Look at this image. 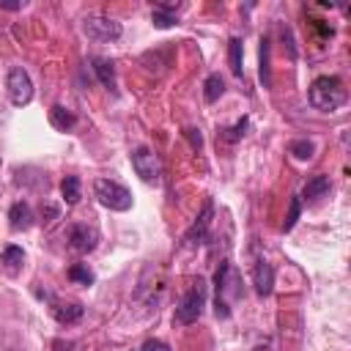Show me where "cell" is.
Here are the masks:
<instances>
[{"label":"cell","mask_w":351,"mask_h":351,"mask_svg":"<svg viewBox=\"0 0 351 351\" xmlns=\"http://www.w3.org/2000/svg\"><path fill=\"white\" fill-rule=\"evenodd\" d=\"M60 195H63V203L66 206H77L80 203V178L77 176H66L63 184H60Z\"/></svg>","instance_id":"19"},{"label":"cell","mask_w":351,"mask_h":351,"mask_svg":"<svg viewBox=\"0 0 351 351\" xmlns=\"http://www.w3.org/2000/svg\"><path fill=\"white\" fill-rule=\"evenodd\" d=\"M244 126H247V121H239L233 129H230V134H228V140H239L241 134H244Z\"/></svg>","instance_id":"26"},{"label":"cell","mask_w":351,"mask_h":351,"mask_svg":"<svg viewBox=\"0 0 351 351\" xmlns=\"http://www.w3.org/2000/svg\"><path fill=\"white\" fill-rule=\"evenodd\" d=\"M222 90H225V80H222L219 74H208L206 82H203V96H206V101H217V99L222 96Z\"/></svg>","instance_id":"20"},{"label":"cell","mask_w":351,"mask_h":351,"mask_svg":"<svg viewBox=\"0 0 351 351\" xmlns=\"http://www.w3.org/2000/svg\"><path fill=\"white\" fill-rule=\"evenodd\" d=\"M288 154H291L293 159H299V162H307V159H313L315 145H313V140H293V143L288 145Z\"/></svg>","instance_id":"21"},{"label":"cell","mask_w":351,"mask_h":351,"mask_svg":"<svg viewBox=\"0 0 351 351\" xmlns=\"http://www.w3.org/2000/svg\"><path fill=\"white\" fill-rule=\"evenodd\" d=\"M66 239H69V250H74V252H80V255H88V252H93L96 244H99V230H96L93 225H88V222H74V225L69 228Z\"/></svg>","instance_id":"6"},{"label":"cell","mask_w":351,"mask_h":351,"mask_svg":"<svg viewBox=\"0 0 351 351\" xmlns=\"http://www.w3.org/2000/svg\"><path fill=\"white\" fill-rule=\"evenodd\" d=\"M0 165H3V162H0Z\"/></svg>","instance_id":"30"},{"label":"cell","mask_w":351,"mask_h":351,"mask_svg":"<svg viewBox=\"0 0 351 351\" xmlns=\"http://www.w3.org/2000/svg\"><path fill=\"white\" fill-rule=\"evenodd\" d=\"M52 313H55L58 324H77V321L82 318L85 307H82L80 302H69V304H58V307H52Z\"/></svg>","instance_id":"15"},{"label":"cell","mask_w":351,"mask_h":351,"mask_svg":"<svg viewBox=\"0 0 351 351\" xmlns=\"http://www.w3.org/2000/svg\"><path fill=\"white\" fill-rule=\"evenodd\" d=\"M241 58H244V49H241V38H239V36H233V38H230V44H228V60H230V71H233L236 77H241V74H244Z\"/></svg>","instance_id":"18"},{"label":"cell","mask_w":351,"mask_h":351,"mask_svg":"<svg viewBox=\"0 0 351 351\" xmlns=\"http://www.w3.org/2000/svg\"><path fill=\"white\" fill-rule=\"evenodd\" d=\"M69 280H74V282H80V285H93V271L88 269V263H74L71 269H69Z\"/></svg>","instance_id":"22"},{"label":"cell","mask_w":351,"mask_h":351,"mask_svg":"<svg viewBox=\"0 0 351 351\" xmlns=\"http://www.w3.org/2000/svg\"><path fill=\"white\" fill-rule=\"evenodd\" d=\"M261 80L269 88L271 77H269V38H261Z\"/></svg>","instance_id":"23"},{"label":"cell","mask_w":351,"mask_h":351,"mask_svg":"<svg viewBox=\"0 0 351 351\" xmlns=\"http://www.w3.org/2000/svg\"><path fill=\"white\" fill-rule=\"evenodd\" d=\"M203 307H206V282L197 277V280L192 282V288L181 296V302H178V307H176V315H173V321H176L178 326L195 324V321L200 318Z\"/></svg>","instance_id":"2"},{"label":"cell","mask_w":351,"mask_h":351,"mask_svg":"<svg viewBox=\"0 0 351 351\" xmlns=\"http://www.w3.org/2000/svg\"><path fill=\"white\" fill-rule=\"evenodd\" d=\"M82 30L88 33V38L93 41H115L123 30H121V22L110 19V16H88Z\"/></svg>","instance_id":"7"},{"label":"cell","mask_w":351,"mask_h":351,"mask_svg":"<svg viewBox=\"0 0 351 351\" xmlns=\"http://www.w3.org/2000/svg\"><path fill=\"white\" fill-rule=\"evenodd\" d=\"M252 285H255V293L258 296H269L271 288H274V269L266 263V261H258L255 269H252Z\"/></svg>","instance_id":"10"},{"label":"cell","mask_w":351,"mask_h":351,"mask_svg":"<svg viewBox=\"0 0 351 351\" xmlns=\"http://www.w3.org/2000/svg\"><path fill=\"white\" fill-rule=\"evenodd\" d=\"M307 99H310V104H313L315 110H321V112H335L337 107L346 104V85H343L340 77H332V74L315 77L313 85H310V90H307Z\"/></svg>","instance_id":"1"},{"label":"cell","mask_w":351,"mask_h":351,"mask_svg":"<svg viewBox=\"0 0 351 351\" xmlns=\"http://www.w3.org/2000/svg\"><path fill=\"white\" fill-rule=\"evenodd\" d=\"M49 123H52L55 129H60V132H71V129L77 126V118H74V112L66 110L63 104H55V107L49 110Z\"/></svg>","instance_id":"14"},{"label":"cell","mask_w":351,"mask_h":351,"mask_svg":"<svg viewBox=\"0 0 351 351\" xmlns=\"http://www.w3.org/2000/svg\"><path fill=\"white\" fill-rule=\"evenodd\" d=\"M93 192H96L99 203L110 211H129L132 208V192L112 178H96Z\"/></svg>","instance_id":"3"},{"label":"cell","mask_w":351,"mask_h":351,"mask_svg":"<svg viewBox=\"0 0 351 351\" xmlns=\"http://www.w3.org/2000/svg\"><path fill=\"white\" fill-rule=\"evenodd\" d=\"M132 167L140 176V181L154 184V186L162 184V162H159V156L151 148H145V145L134 148L132 151Z\"/></svg>","instance_id":"4"},{"label":"cell","mask_w":351,"mask_h":351,"mask_svg":"<svg viewBox=\"0 0 351 351\" xmlns=\"http://www.w3.org/2000/svg\"><path fill=\"white\" fill-rule=\"evenodd\" d=\"M329 189H332V184H329V176H313V178L304 184V189H302V197H299V200L315 203V200H321V197H324Z\"/></svg>","instance_id":"12"},{"label":"cell","mask_w":351,"mask_h":351,"mask_svg":"<svg viewBox=\"0 0 351 351\" xmlns=\"http://www.w3.org/2000/svg\"><path fill=\"white\" fill-rule=\"evenodd\" d=\"M189 140H192L195 148H200V134H195V129H189Z\"/></svg>","instance_id":"27"},{"label":"cell","mask_w":351,"mask_h":351,"mask_svg":"<svg viewBox=\"0 0 351 351\" xmlns=\"http://www.w3.org/2000/svg\"><path fill=\"white\" fill-rule=\"evenodd\" d=\"M41 214H47V217L55 219V217H58V208H55V206H47V208H41Z\"/></svg>","instance_id":"28"},{"label":"cell","mask_w":351,"mask_h":351,"mask_svg":"<svg viewBox=\"0 0 351 351\" xmlns=\"http://www.w3.org/2000/svg\"><path fill=\"white\" fill-rule=\"evenodd\" d=\"M0 8H8V11H16V8H22V3H0Z\"/></svg>","instance_id":"29"},{"label":"cell","mask_w":351,"mask_h":351,"mask_svg":"<svg viewBox=\"0 0 351 351\" xmlns=\"http://www.w3.org/2000/svg\"><path fill=\"white\" fill-rule=\"evenodd\" d=\"M151 19H154V25L156 27H173L176 25V5H167V3H156L154 5V14H151Z\"/></svg>","instance_id":"17"},{"label":"cell","mask_w":351,"mask_h":351,"mask_svg":"<svg viewBox=\"0 0 351 351\" xmlns=\"http://www.w3.org/2000/svg\"><path fill=\"white\" fill-rule=\"evenodd\" d=\"M211 214H214V203H211V200H206V203H203V211H200V217L192 222V228H189V230H186V236H184V241H186L189 247H197V244H203V241L208 239Z\"/></svg>","instance_id":"9"},{"label":"cell","mask_w":351,"mask_h":351,"mask_svg":"<svg viewBox=\"0 0 351 351\" xmlns=\"http://www.w3.org/2000/svg\"><path fill=\"white\" fill-rule=\"evenodd\" d=\"M8 99H11V104H16V107H25V104H30V99H33V80H30V74L22 69V66H14L11 71H8Z\"/></svg>","instance_id":"5"},{"label":"cell","mask_w":351,"mask_h":351,"mask_svg":"<svg viewBox=\"0 0 351 351\" xmlns=\"http://www.w3.org/2000/svg\"><path fill=\"white\" fill-rule=\"evenodd\" d=\"M299 214H302V200L293 197V200H291V211H288V217H285V222H282V230H291V228L296 225Z\"/></svg>","instance_id":"24"},{"label":"cell","mask_w":351,"mask_h":351,"mask_svg":"<svg viewBox=\"0 0 351 351\" xmlns=\"http://www.w3.org/2000/svg\"><path fill=\"white\" fill-rule=\"evenodd\" d=\"M8 225H11V230H27L33 225V208L25 200H16L8 208Z\"/></svg>","instance_id":"11"},{"label":"cell","mask_w":351,"mask_h":351,"mask_svg":"<svg viewBox=\"0 0 351 351\" xmlns=\"http://www.w3.org/2000/svg\"><path fill=\"white\" fill-rule=\"evenodd\" d=\"M230 269H233V266L225 261V263H219V269H217V274H214V288H217L214 313H217V318H228V315H230V304H228V291H230L228 277H230Z\"/></svg>","instance_id":"8"},{"label":"cell","mask_w":351,"mask_h":351,"mask_svg":"<svg viewBox=\"0 0 351 351\" xmlns=\"http://www.w3.org/2000/svg\"><path fill=\"white\" fill-rule=\"evenodd\" d=\"M0 263H3V269H5L8 274H19V271H22V263H25V252H22V247H16V244L3 247Z\"/></svg>","instance_id":"13"},{"label":"cell","mask_w":351,"mask_h":351,"mask_svg":"<svg viewBox=\"0 0 351 351\" xmlns=\"http://www.w3.org/2000/svg\"><path fill=\"white\" fill-rule=\"evenodd\" d=\"M143 351H170V346L162 343V340H145L143 343Z\"/></svg>","instance_id":"25"},{"label":"cell","mask_w":351,"mask_h":351,"mask_svg":"<svg viewBox=\"0 0 351 351\" xmlns=\"http://www.w3.org/2000/svg\"><path fill=\"white\" fill-rule=\"evenodd\" d=\"M90 66H93V71H96V77H99V82L104 85V88H115V69H112V63L110 60H104V58H93L90 60Z\"/></svg>","instance_id":"16"}]
</instances>
